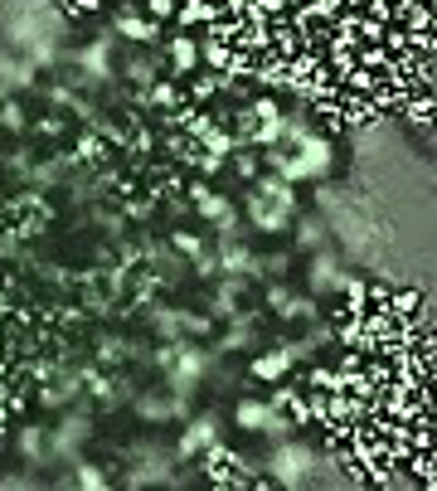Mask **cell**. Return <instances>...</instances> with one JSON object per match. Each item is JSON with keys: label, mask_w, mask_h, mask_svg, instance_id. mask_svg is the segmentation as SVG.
<instances>
[{"label": "cell", "mask_w": 437, "mask_h": 491, "mask_svg": "<svg viewBox=\"0 0 437 491\" xmlns=\"http://www.w3.org/2000/svg\"><path fill=\"white\" fill-rule=\"evenodd\" d=\"M112 30H117L122 39H132L136 49H161V39H165L161 20L141 15V0H122V5L112 10Z\"/></svg>", "instance_id": "6da1fadb"}, {"label": "cell", "mask_w": 437, "mask_h": 491, "mask_svg": "<svg viewBox=\"0 0 437 491\" xmlns=\"http://www.w3.org/2000/svg\"><path fill=\"white\" fill-rule=\"evenodd\" d=\"M233 424L243 428V433H273V438H287V433H292V418L282 414V409H273L267 399H258V395L238 399Z\"/></svg>", "instance_id": "7a4b0ae2"}, {"label": "cell", "mask_w": 437, "mask_h": 491, "mask_svg": "<svg viewBox=\"0 0 437 491\" xmlns=\"http://www.w3.org/2000/svg\"><path fill=\"white\" fill-rule=\"evenodd\" d=\"M165 370H171V389H175V395H194V385H200V375L209 370V356H204V350L200 346H190V341H180L175 346V360L171 365H165Z\"/></svg>", "instance_id": "3957f363"}, {"label": "cell", "mask_w": 437, "mask_h": 491, "mask_svg": "<svg viewBox=\"0 0 437 491\" xmlns=\"http://www.w3.org/2000/svg\"><path fill=\"white\" fill-rule=\"evenodd\" d=\"M267 476H273V482H282V486H297L302 476H306V467H312V453H306L302 443H282L273 457H267Z\"/></svg>", "instance_id": "277c9868"}, {"label": "cell", "mask_w": 437, "mask_h": 491, "mask_svg": "<svg viewBox=\"0 0 437 491\" xmlns=\"http://www.w3.org/2000/svg\"><path fill=\"white\" fill-rule=\"evenodd\" d=\"M161 45H165V78L200 74V39L180 35V39H161Z\"/></svg>", "instance_id": "5b68a950"}, {"label": "cell", "mask_w": 437, "mask_h": 491, "mask_svg": "<svg viewBox=\"0 0 437 491\" xmlns=\"http://www.w3.org/2000/svg\"><path fill=\"white\" fill-rule=\"evenodd\" d=\"M297 161L306 165V180H316V175H326L331 165H335V146H331V136H321V132H312V136H302L297 146Z\"/></svg>", "instance_id": "8992f818"}, {"label": "cell", "mask_w": 437, "mask_h": 491, "mask_svg": "<svg viewBox=\"0 0 437 491\" xmlns=\"http://www.w3.org/2000/svg\"><path fill=\"white\" fill-rule=\"evenodd\" d=\"M214 438H219V418H214V414H200V418H194V424H190L185 433H180L175 453H180V457H200V453H204V447L214 443Z\"/></svg>", "instance_id": "52a82bcc"}, {"label": "cell", "mask_w": 437, "mask_h": 491, "mask_svg": "<svg viewBox=\"0 0 437 491\" xmlns=\"http://www.w3.org/2000/svg\"><path fill=\"white\" fill-rule=\"evenodd\" d=\"M243 209H248L253 229H263V234H287V229H292V215H287V209H277V205H267V200H258V195H253V190H248V200H243Z\"/></svg>", "instance_id": "ba28073f"}, {"label": "cell", "mask_w": 437, "mask_h": 491, "mask_svg": "<svg viewBox=\"0 0 437 491\" xmlns=\"http://www.w3.org/2000/svg\"><path fill=\"white\" fill-rule=\"evenodd\" d=\"M122 78L132 83V88H151L156 78H165V59H161L156 49H146V54H136V59H126Z\"/></svg>", "instance_id": "9c48e42d"}, {"label": "cell", "mask_w": 437, "mask_h": 491, "mask_svg": "<svg viewBox=\"0 0 437 491\" xmlns=\"http://www.w3.org/2000/svg\"><path fill=\"white\" fill-rule=\"evenodd\" d=\"M223 15V10L214 5V0H180L175 5V25L180 30H204V25H214Z\"/></svg>", "instance_id": "30bf717a"}, {"label": "cell", "mask_w": 437, "mask_h": 491, "mask_svg": "<svg viewBox=\"0 0 437 491\" xmlns=\"http://www.w3.org/2000/svg\"><path fill=\"white\" fill-rule=\"evenodd\" d=\"M88 418H83V414H74V418H64V424L59 428H54V453H74V447H83V443H88Z\"/></svg>", "instance_id": "8fae6325"}, {"label": "cell", "mask_w": 437, "mask_h": 491, "mask_svg": "<svg viewBox=\"0 0 437 491\" xmlns=\"http://www.w3.org/2000/svg\"><path fill=\"white\" fill-rule=\"evenodd\" d=\"M287 370H292V356H287V350H263V356H253V365H248L253 380H273V385H277Z\"/></svg>", "instance_id": "7c38bea8"}, {"label": "cell", "mask_w": 437, "mask_h": 491, "mask_svg": "<svg viewBox=\"0 0 437 491\" xmlns=\"http://www.w3.org/2000/svg\"><path fill=\"white\" fill-rule=\"evenodd\" d=\"M78 64L88 68L93 78H107L112 74V39H93V45L78 54Z\"/></svg>", "instance_id": "4fadbf2b"}, {"label": "cell", "mask_w": 437, "mask_h": 491, "mask_svg": "<svg viewBox=\"0 0 437 491\" xmlns=\"http://www.w3.org/2000/svg\"><path fill=\"white\" fill-rule=\"evenodd\" d=\"M341 277H345V273H335V258L321 254V258L312 263V297H321V292H341Z\"/></svg>", "instance_id": "5bb4252c"}, {"label": "cell", "mask_w": 437, "mask_h": 491, "mask_svg": "<svg viewBox=\"0 0 437 491\" xmlns=\"http://www.w3.org/2000/svg\"><path fill=\"white\" fill-rule=\"evenodd\" d=\"M0 132H10V136L30 132V112H25L20 97H5V103H0Z\"/></svg>", "instance_id": "9a60e30c"}, {"label": "cell", "mask_w": 437, "mask_h": 491, "mask_svg": "<svg viewBox=\"0 0 437 491\" xmlns=\"http://www.w3.org/2000/svg\"><path fill=\"white\" fill-rule=\"evenodd\" d=\"M277 316L282 321H316L321 316V302L316 297H297V292H292V297L277 306Z\"/></svg>", "instance_id": "2e32d148"}, {"label": "cell", "mask_w": 437, "mask_h": 491, "mask_svg": "<svg viewBox=\"0 0 437 491\" xmlns=\"http://www.w3.org/2000/svg\"><path fill=\"white\" fill-rule=\"evenodd\" d=\"M229 165H233V175H243V180H258L263 175V161H258V151H253V146H233Z\"/></svg>", "instance_id": "e0dca14e"}, {"label": "cell", "mask_w": 437, "mask_h": 491, "mask_svg": "<svg viewBox=\"0 0 437 491\" xmlns=\"http://www.w3.org/2000/svg\"><path fill=\"white\" fill-rule=\"evenodd\" d=\"M171 254H180V258H194V254H204V238L194 234V229H171Z\"/></svg>", "instance_id": "ac0fdd59"}, {"label": "cell", "mask_w": 437, "mask_h": 491, "mask_svg": "<svg viewBox=\"0 0 437 491\" xmlns=\"http://www.w3.org/2000/svg\"><path fill=\"white\" fill-rule=\"evenodd\" d=\"M403 117L413 122V127H428L432 122V88H422V97H413V103H399Z\"/></svg>", "instance_id": "d6986e66"}, {"label": "cell", "mask_w": 437, "mask_h": 491, "mask_svg": "<svg viewBox=\"0 0 437 491\" xmlns=\"http://www.w3.org/2000/svg\"><path fill=\"white\" fill-rule=\"evenodd\" d=\"M122 356H132L122 336H103V341H97V365H122Z\"/></svg>", "instance_id": "ffe728a7"}, {"label": "cell", "mask_w": 437, "mask_h": 491, "mask_svg": "<svg viewBox=\"0 0 437 491\" xmlns=\"http://www.w3.org/2000/svg\"><path fill=\"white\" fill-rule=\"evenodd\" d=\"M321 219H297V229H292V238H297V248H321Z\"/></svg>", "instance_id": "44dd1931"}, {"label": "cell", "mask_w": 437, "mask_h": 491, "mask_svg": "<svg viewBox=\"0 0 437 491\" xmlns=\"http://www.w3.org/2000/svg\"><path fill=\"white\" fill-rule=\"evenodd\" d=\"M20 453H25V457H39V453H45V428H39V424H25V428H20Z\"/></svg>", "instance_id": "7402d4cb"}, {"label": "cell", "mask_w": 437, "mask_h": 491, "mask_svg": "<svg viewBox=\"0 0 437 491\" xmlns=\"http://www.w3.org/2000/svg\"><path fill=\"white\" fill-rule=\"evenodd\" d=\"M30 132H35V136H64V132H68V122L59 117V112H45V117H35V122H30Z\"/></svg>", "instance_id": "603a6c76"}, {"label": "cell", "mask_w": 437, "mask_h": 491, "mask_svg": "<svg viewBox=\"0 0 437 491\" xmlns=\"http://www.w3.org/2000/svg\"><path fill=\"white\" fill-rule=\"evenodd\" d=\"M78 486H88V491H103V486H107V472L97 467V462H78Z\"/></svg>", "instance_id": "cb8c5ba5"}, {"label": "cell", "mask_w": 437, "mask_h": 491, "mask_svg": "<svg viewBox=\"0 0 437 491\" xmlns=\"http://www.w3.org/2000/svg\"><path fill=\"white\" fill-rule=\"evenodd\" d=\"M175 5H180V0H146V15L161 20V25H171L175 20Z\"/></svg>", "instance_id": "d4e9b609"}]
</instances>
